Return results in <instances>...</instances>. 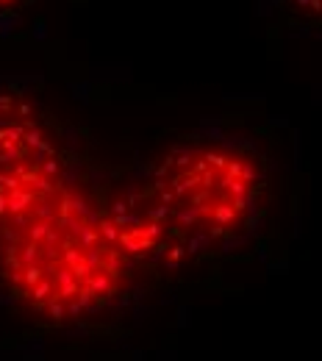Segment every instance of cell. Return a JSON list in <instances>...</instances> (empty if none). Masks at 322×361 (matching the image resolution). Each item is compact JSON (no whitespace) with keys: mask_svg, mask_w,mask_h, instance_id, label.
<instances>
[{"mask_svg":"<svg viewBox=\"0 0 322 361\" xmlns=\"http://www.w3.org/2000/svg\"><path fill=\"white\" fill-rule=\"evenodd\" d=\"M267 167L253 145L197 139L175 147L139 192L173 250L250 239L267 212Z\"/></svg>","mask_w":322,"mask_h":361,"instance_id":"1","label":"cell"},{"mask_svg":"<svg viewBox=\"0 0 322 361\" xmlns=\"http://www.w3.org/2000/svg\"><path fill=\"white\" fill-rule=\"evenodd\" d=\"M259 11L300 37H322V0H259Z\"/></svg>","mask_w":322,"mask_h":361,"instance_id":"2","label":"cell"},{"mask_svg":"<svg viewBox=\"0 0 322 361\" xmlns=\"http://www.w3.org/2000/svg\"><path fill=\"white\" fill-rule=\"evenodd\" d=\"M28 3H34V0H0V17L3 14H11V11H17V8L28 6Z\"/></svg>","mask_w":322,"mask_h":361,"instance_id":"3","label":"cell"}]
</instances>
